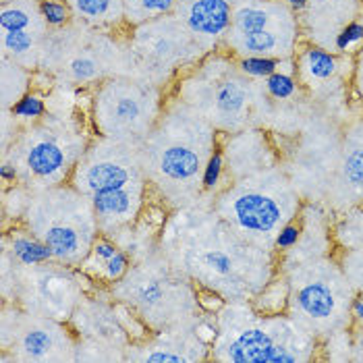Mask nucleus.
<instances>
[{"label":"nucleus","mask_w":363,"mask_h":363,"mask_svg":"<svg viewBox=\"0 0 363 363\" xmlns=\"http://www.w3.org/2000/svg\"><path fill=\"white\" fill-rule=\"evenodd\" d=\"M158 247L197 289L224 301H253L277 277L274 252L237 235L214 212L212 201L177 208L160 228Z\"/></svg>","instance_id":"obj_1"},{"label":"nucleus","mask_w":363,"mask_h":363,"mask_svg":"<svg viewBox=\"0 0 363 363\" xmlns=\"http://www.w3.org/2000/svg\"><path fill=\"white\" fill-rule=\"evenodd\" d=\"M220 143V131L181 98L164 104L156 127L141 143V162L150 189L168 208H187L203 201L201 174Z\"/></svg>","instance_id":"obj_2"},{"label":"nucleus","mask_w":363,"mask_h":363,"mask_svg":"<svg viewBox=\"0 0 363 363\" xmlns=\"http://www.w3.org/2000/svg\"><path fill=\"white\" fill-rule=\"evenodd\" d=\"M210 359L224 363H303L315 359L318 336L289 313H259L252 301H226Z\"/></svg>","instance_id":"obj_3"},{"label":"nucleus","mask_w":363,"mask_h":363,"mask_svg":"<svg viewBox=\"0 0 363 363\" xmlns=\"http://www.w3.org/2000/svg\"><path fill=\"white\" fill-rule=\"evenodd\" d=\"M108 295L133 309L150 333L196 326L203 313L197 284L181 274L160 247L133 262L131 270L108 289Z\"/></svg>","instance_id":"obj_4"},{"label":"nucleus","mask_w":363,"mask_h":363,"mask_svg":"<svg viewBox=\"0 0 363 363\" xmlns=\"http://www.w3.org/2000/svg\"><path fill=\"white\" fill-rule=\"evenodd\" d=\"M214 212L255 247L274 252V239L301 208L293 181L277 167L230 181L212 199Z\"/></svg>","instance_id":"obj_5"},{"label":"nucleus","mask_w":363,"mask_h":363,"mask_svg":"<svg viewBox=\"0 0 363 363\" xmlns=\"http://www.w3.org/2000/svg\"><path fill=\"white\" fill-rule=\"evenodd\" d=\"M289 280L286 313L318 338H328L353 324L355 291L340 264L320 255L282 268Z\"/></svg>","instance_id":"obj_6"},{"label":"nucleus","mask_w":363,"mask_h":363,"mask_svg":"<svg viewBox=\"0 0 363 363\" xmlns=\"http://www.w3.org/2000/svg\"><path fill=\"white\" fill-rule=\"evenodd\" d=\"M179 98L220 133L252 129L262 100L247 75L223 55H208L179 82Z\"/></svg>","instance_id":"obj_7"},{"label":"nucleus","mask_w":363,"mask_h":363,"mask_svg":"<svg viewBox=\"0 0 363 363\" xmlns=\"http://www.w3.org/2000/svg\"><path fill=\"white\" fill-rule=\"evenodd\" d=\"M21 223L50 247L55 262L71 268L82 266L100 235L91 199L71 183L31 189Z\"/></svg>","instance_id":"obj_8"},{"label":"nucleus","mask_w":363,"mask_h":363,"mask_svg":"<svg viewBox=\"0 0 363 363\" xmlns=\"http://www.w3.org/2000/svg\"><path fill=\"white\" fill-rule=\"evenodd\" d=\"M89 145L79 129L58 116H44L28 125L2 152V160L17 168L19 183L29 189H48L69 183Z\"/></svg>","instance_id":"obj_9"},{"label":"nucleus","mask_w":363,"mask_h":363,"mask_svg":"<svg viewBox=\"0 0 363 363\" xmlns=\"http://www.w3.org/2000/svg\"><path fill=\"white\" fill-rule=\"evenodd\" d=\"M167 100L162 85L141 77H111L100 82L91 98V118L98 135L141 145L156 127Z\"/></svg>","instance_id":"obj_10"},{"label":"nucleus","mask_w":363,"mask_h":363,"mask_svg":"<svg viewBox=\"0 0 363 363\" xmlns=\"http://www.w3.org/2000/svg\"><path fill=\"white\" fill-rule=\"evenodd\" d=\"M100 286L79 268L60 262H46L40 266L15 264V299L28 313L69 322L73 311L82 306L87 291Z\"/></svg>","instance_id":"obj_11"},{"label":"nucleus","mask_w":363,"mask_h":363,"mask_svg":"<svg viewBox=\"0 0 363 363\" xmlns=\"http://www.w3.org/2000/svg\"><path fill=\"white\" fill-rule=\"evenodd\" d=\"M129 52L138 77L156 85L164 84L170 73L191 69L208 56L174 13L133 28Z\"/></svg>","instance_id":"obj_12"},{"label":"nucleus","mask_w":363,"mask_h":363,"mask_svg":"<svg viewBox=\"0 0 363 363\" xmlns=\"http://www.w3.org/2000/svg\"><path fill=\"white\" fill-rule=\"evenodd\" d=\"M69 183L87 197L135 183H147L141 162V145L98 135L89 141Z\"/></svg>","instance_id":"obj_13"},{"label":"nucleus","mask_w":363,"mask_h":363,"mask_svg":"<svg viewBox=\"0 0 363 363\" xmlns=\"http://www.w3.org/2000/svg\"><path fill=\"white\" fill-rule=\"evenodd\" d=\"M77 340L67 322L33 315L23 309L13 345L0 351V363L75 362Z\"/></svg>","instance_id":"obj_14"},{"label":"nucleus","mask_w":363,"mask_h":363,"mask_svg":"<svg viewBox=\"0 0 363 363\" xmlns=\"http://www.w3.org/2000/svg\"><path fill=\"white\" fill-rule=\"evenodd\" d=\"M212 355V345L201 340L194 326L152 333L143 340L129 342L125 362L141 363H194L206 362Z\"/></svg>","instance_id":"obj_15"},{"label":"nucleus","mask_w":363,"mask_h":363,"mask_svg":"<svg viewBox=\"0 0 363 363\" xmlns=\"http://www.w3.org/2000/svg\"><path fill=\"white\" fill-rule=\"evenodd\" d=\"M235 0H179L174 15L187 28L199 48L210 55L223 46L233 26Z\"/></svg>","instance_id":"obj_16"},{"label":"nucleus","mask_w":363,"mask_h":363,"mask_svg":"<svg viewBox=\"0 0 363 363\" xmlns=\"http://www.w3.org/2000/svg\"><path fill=\"white\" fill-rule=\"evenodd\" d=\"M328 197L342 210L363 203V121L345 131Z\"/></svg>","instance_id":"obj_17"},{"label":"nucleus","mask_w":363,"mask_h":363,"mask_svg":"<svg viewBox=\"0 0 363 363\" xmlns=\"http://www.w3.org/2000/svg\"><path fill=\"white\" fill-rule=\"evenodd\" d=\"M150 191V183H135L89 197L100 235L112 237L114 233L138 223L145 212V199Z\"/></svg>","instance_id":"obj_18"},{"label":"nucleus","mask_w":363,"mask_h":363,"mask_svg":"<svg viewBox=\"0 0 363 363\" xmlns=\"http://www.w3.org/2000/svg\"><path fill=\"white\" fill-rule=\"evenodd\" d=\"M223 140L224 160L228 181H237L243 177L255 174L259 170L274 167V154L266 141V135L257 129H243L237 133H224Z\"/></svg>","instance_id":"obj_19"},{"label":"nucleus","mask_w":363,"mask_h":363,"mask_svg":"<svg viewBox=\"0 0 363 363\" xmlns=\"http://www.w3.org/2000/svg\"><path fill=\"white\" fill-rule=\"evenodd\" d=\"M133 266V257L125 252L112 237L98 235L79 270L87 274L98 286L111 289L114 282L123 279Z\"/></svg>","instance_id":"obj_20"},{"label":"nucleus","mask_w":363,"mask_h":363,"mask_svg":"<svg viewBox=\"0 0 363 363\" xmlns=\"http://www.w3.org/2000/svg\"><path fill=\"white\" fill-rule=\"evenodd\" d=\"M2 252L19 266H40L46 262H55L50 247L40 237H35L23 223L4 226Z\"/></svg>","instance_id":"obj_21"},{"label":"nucleus","mask_w":363,"mask_h":363,"mask_svg":"<svg viewBox=\"0 0 363 363\" xmlns=\"http://www.w3.org/2000/svg\"><path fill=\"white\" fill-rule=\"evenodd\" d=\"M106 50H111V48H98V46L79 48L75 55H71V58L67 60V65L62 67V75L69 82L79 85L104 82V77L108 73Z\"/></svg>","instance_id":"obj_22"},{"label":"nucleus","mask_w":363,"mask_h":363,"mask_svg":"<svg viewBox=\"0 0 363 363\" xmlns=\"http://www.w3.org/2000/svg\"><path fill=\"white\" fill-rule=\"evenodd\" d=\"M48 35V29L42 31H0V44H2V56H9L11 60L23 65L26 69L40 67V55L44 38Z\"/></svg>","instance_id":"obj_23"},{"label":"nucleus","mask_w":363,"mask_h":363,"mask_svg":"<svg viewBox=\"0 0 363 363\" xmlns=\"http://www.w3.org/2000/svg\"><path fill=\"white\" fill-rule=\"evenodd\" d=\"M297 73L301 84L318 87L335 79L338 73V58L322 46H308L297 58Z\"/></svg>","instance_id":"obj_24"},{"label":"nucleus","mask_w":363,"mask_h":363,"mask_svg":"<svg viewBox=\"0 0 363 363\" xmlns=\"http://www.w3.org/2000/svg\"><path fill=\"white\" fill-rule=\"evenodd\" d=\"M75 19L91 28H112L125 21L127 0H67Z\"/></svg>","instance_id":"obj_25"},{"label":"nucleus","mask_w":363,"mask_h":363,"mask_svg":"<svg viewBox=\"0 0 363 363\" xmlns=\"http://www.w3.org/2000/svg\"><path fill=\"white\" fill-rule=\"evenodd\" d=\"M42 31L48 29L44 23L40 11H38V2L33 0H11V2H2L0 6V31Z\"/></svg>","instance_id":"obj_26"},{"label":"nucleus","mask_w":363,"mask_h":363,"mask_svg":"<svg viewBox=\"0 0 363 363\" xmlns=\"http://www.w3.org/2000/svg\"><path fill=\"white\" fill-rule=\"evenodd\" d=\"M31 85V73L23 65L2 56V73H0V94H2V111H11Z\"/></svg>","instance_id":"obj_27"},{"label":"nucleus","mask_w":363,"mask_h":363,"mask_svg":"<svg viewBox=\"0 0 363 363\" xmlns=\"http://www.w3.org/2000/svg\"><path fill=\"white\" fill-rule=\"evenodd\" d=\"M179 0H127L125 2V21L131 28H138L145 21L172 15Z\"/></svg>","instance_id":"obj_28"},{"label":"nucleus","mask_w":363,"mask_h":363,"mask_svg":"<svg viewBox=\"0 0 363 363\" xmlns=\"http://www.w3.org/2000/svg\"><path fill=\"white\" fill-rule=\"evenodd\" d=\"M335 239L345 250H363V203L342 214L335 226Z\"/></svg>","instance_id":"obj_29"},{"label":"nucleus","mask_w":363,"mask_h":363,"mask_svg":"<svg viewBox=\"0 0 363 363\" xmlns=\"http://www.w3.org/2000/svg\"><path fill=\"white\" fill-rule=\"evenodd\" d=\"M224 179H228L226 174V160H224L223 143H218V147L212 152V156L208 158L206 167H203V174H201V189L203 196L214 199L218 191H223L224 187L230 183H224Z\"/></svg>","instance_id":"obj_30"},{"label":"nucleus","mask_w":363,"mask_h":363,"mask_svg":"<svg viewBox=\"0 0 363 363\" xmlns=\"http://www.w3.org/2000/svg\"><path fill=\"white\" fill-rule=\"evenodd\" d=\"M11 114L19 121V123H23L26 127L28 125H33V123H38V121H42L46 114H48V106H46V100H44V96L42 94H38V91H28L13 108H11Z\"/></svg>","instance_id":"obj_31"},{"label":"nucleus","mask_w":363,"mask_h":363,"mask_svg":"<svg viewBox=\"0 0 363 363\" xmlns=\"http://www.w3.org/2000/svg\"><path fill=\"white\" fill-rule=\"evenodd\" d=\"M38 11L50 29L69 28L75 17L67 0H38Z\"/></svg>","instance_id":"obj_32"},{"label":"nucleus","mask_w":363,"mask_h":363,"mask_svg":"<svg viewBox=\"0 0 363 363\" xmlns=\"http://www.w3.org/2000/svg\"><path fill=\"white\" fill-rule=\"evenodd\" d=\"M264 91H266L268 98L279 100V102H284V100H291V98L297 96L299 84H297V79L293 77V73L277 71V73H272L270 77L264 79Z\"/></svg>","instance_id":"obj_33"},{"label":"nucleus","mask_w":363,"mask_h":363,"mask_svg":"<svg viewBox=\"0 0 363 363\" xmlns=\"http://www.w3.org/2000/svg\"><path fill=\"white\" fill-rule=\"evenodd\" d=\"M237 67L250 79H266L277 73L280 67V58L272 56H241L237 58Z\"/></svg>","instance_id":"obj_34"},{"label":"nucleus","mask_w":363,"mask_h":363,"mask_svg":"<svg viewBox=\"0 0 363 363\" xmlns=\"http://www.w3.org/2000/svg\"><path fill=\"white\" fill-rule=\"evenodd\" d=\"M342 259L338 262L349 284L357 295H363V250H342Z\"/></svg>","instance_id":"obj_35"},{"label":"nucleus","mask_w":363,"mask_h":363,"mask_svg":"<svg viewBox=\"0 0 363 363\" xmlns=\"http://www.w3.org/2000/svg\"><path fill=\"white\" fill-rule=\"evenodd\" d=\"M363 46V21L353 19L336 33L335 50L340 55H349L353 50H359Z\"/></svg>","instance_id":"obj_36"},{"label":"nucleus","mask_w":363,"mask_h":363,"mask_svg":"<svg viewBox=\"0 0 363 363\" xmlns=\"http://www.w3.org/2000/svg\"><path fill=\"white\" fill-rule=\"evenodd\" d=\"M301 235H303V223H301V220H297V218H295V220L286 223L282 228H280L279 235H277V239H274V252L277 253L291 252V250L299 243Z\"/></svg>","instance_id":"obj_37"},{"label":"nucleus","mask_w":363,"mask_h":363,"mask_svg":"<svg viewBox=\"0 0 363 363\" xmlns=\"http://www.w3.org/2000/svg\"><path fill=\"white\" fill-rule=\"evenodd\" d=\"M351 318H353V324L363 330V295H355L353 306H351Z\"/></svg>","instance_id":"obj_38"},{"label":"nucleus","mask_w":363,"mask_h":363,"mask_svg":"<svg viewBox=\"0 0 363 363\" xmlns=\"http://www.w3.org/2000/svg\"><path fill=\"white\" fill-rule=\"evenodd\" d=\"M353 362H363V330H357L353 336Z\"/></svg>","instance_id":"obj_39"},{"label":"nucleus","mask_w":363,"mask_h":363,"mask_svg":"<svg viewBox=\"0 0 363 363\" xmlns=\"http://www.w3.org/2000/svg\"><path fill=\"white\" fill-rule=\"evenodd\" d=\"M284 2H286V6H289L291 11H295V13L306 11V6L309 4V0H284Z\"/></svg>","instance_id":"obj_40"},{"label":"nucleus","mask_w":363,"mask_h":363,"mask_svg":"<svg viewBox=\"0 0 363 363\" xmlns=\"http://www.w3.org/2000/svg\"><path fill=\"white\" fill-rule=\"evenodd\" d=\"M357 75H363V48L359 50V62H357Z\"/></svg>","instance_id":"obj_41"},{"label":"nucleus","mask_w":363,"mask_h":363,"mask_svg":"<svg viewBox=\"0 0 363 363\" xmlns=\"http://www.w3.org/2000/svg\"><path fill=\"white\" fill-rule=\"evenodd\" d=\"M357 89H359V94H362V98H363V75H357Z\"/></svg>","instance_id":"obj_42"}]
</instances>
